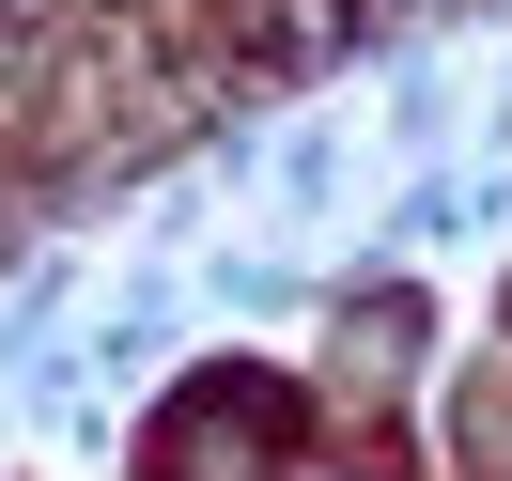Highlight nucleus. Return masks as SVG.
I'll return each mask as SVG.
<instances>
[{
  "label": "nucleus",
  "mask_w": 512,
  "mask_h": 481,
  "mask_svg": "<svg viewBox=\"0 0 512 481\" xmlns=\"http://www.w3.org/2000/svg\"><path fill=\"white\" fill-rule=\"evenodd\" d=\"M280 419H295V404H280L264 373L233 388V419H218V388H187V404H171V435H156V466H171V481H218V466H249V450L280 435Z\"/></svg>",
  "instance_id": "nucleus-1"
}]
</instances>
